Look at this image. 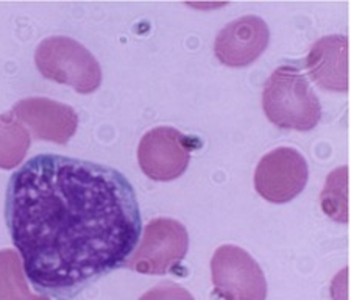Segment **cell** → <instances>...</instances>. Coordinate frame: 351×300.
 Here are the masks:
<instances>
[{
  "instance_id": "6da1fadb",
  "label": "cell",
  "mask_w": 351,
  "mask_h": 300,
  "mask_svg": "<svg viewBox=\"0 0 351 300\" xmlns=\"http://www.w3.org/2000/svg\"><path fill=\"white\" fill-rule=\"evenodd\" d=\"M5 222L28 281L58 300L125 264L143 230L125 175L56 154L33 157L11 175Z\"/></svg>"
},
{
  "instance_id": "7a4b0ae2",
  "label": "cell",
  "mask_w": 351,
  "mask_h": 300,
  "mask_svg": "<svg viewBox=\"0 0 351 300\" xmlns=\"http://www.w3.org/2000/svg\"><path fill=\"white\" fill-rule=\"evenodd\" d=\"M263 108L271 124L297 132H309L322 117L319 97L293 65L280 66L265 82Z\"/></svg>"
},
{
  "instance_id": "3957f363",
  "label": "cell",
  "mask_w": 351,
  "mask_h": 300,
  "mask_svg": "<svg viewBox=\"0 0 351 300\" xmlns=\"http://www.w3.org/2000/svg\"><path fill=\"white\" fill-rule=\"evenodd\" d=\"M36 63L47 78L69 83L77 91L93 93L99 88L101 72L86 49L67 38H52L38 47Z\"/></svg>"
},
{
  "instance_id": "277c9868",
  "label": "cell",
  "mask_w": 351,
  "mask_h": 300,
  "mask_svg": "<svg viewBox=\"0 0 351 300\" xmlns=\"http://www.w3.org/2000/svg\"><path fill=\"white\" fill-rule=\"evenodd\" d=\"M189 249L184 225L171 218H156L145 225L143 242L127 266L147 275H164L178 266Z\"/></svg>"
},
{
  "instance_id": "5b68a950",
  "label": "cell",
  "mask_w": 351,
  "mask_h": 300,
  "mask_svg": "<svg viewBox=\"0 0 351 300\" xmlns=\"http://www.w3.org/2000/svg\"><path fill=\"white\" fill-rule=\"evenodd\" d=\"M216 292L225 300H265L267 281L261 266L243 249L220 246L211 259Z\"/></svg>"
},
{
  "instance_id": "8992f818",
  "label": "cell",
  "mask_w": 351,
  "mask_h": 300,
  "mask_svg": "<svg viewBox=\"0 0 351 300\" xmlns=\"http://www.w3.org/2000/svg\"><path fill=\"white\" fill-rule=\"evenodd\" d=\"M197 146L172 127H156L147 132L138 147V161L147 177L156 182H171L181 177L189 166L191 152Z\"/></svg>"
},
{
  "instance_id": "52a82bcc",
  "label": "cell",
  "mask_w": 351,
  "mask_h": 300,
  "mask_svg": "<svg viewBox=\"0 0 351 300\" xmlns=\"http://www.w3.org/2000/svg\"><path fill=\"white\" fill-rule=\"evenodd\" d=\"M308 177L309 169L304 157L291 147H278L258 163L254 188L270 203H286L304 189Z\"/></svg>"
},
{
  "instance_id": "ba28073f",
  "label": "cell",
  "mask_w": 351,
  "mask_h": 300,
  "mask_svg": "<svg viewBox=\"0 0 351 300\" xmlns=\"http://www.w3.org/2000/svg\"><path fill=\"white\" fill-rule=\"evenodd\" d=\"M269 39V27L261 18L243 16L219 32L214 54L225 66L243 67L254 63L264 54Z\"/></svg>"
},
{
  "instance_id": "9c48e42d",
  "label": "cell",
  "mask_w": 351,
  "mask_h": 300,
  "mask_svg": "<svg viewBox=\"0 0 351 300\" xmlns=\"http://www.w3.org/2000/svg\"><path fill=\"white\" fill-rule=\"evenodd\" d=\"M304 66L313 80L328 91H348V38H320L309 50Z\"/></svg>"
},
{
  "instance_id": "30bf717a",
  "label": "cell",
  "mask_w": 351,
  "mask_h": 300,
  "mask_svg": "<svg viewBox=\"0 0 351 300\" xmlns=\"http://www.w3.org/2000/svg\"><path fill=\"white\" fill-rule=\"evenodd\" d=\"M27 113L28 122L35 126L39 137L64 143L77 127V116L67 106L39 99L28 100L21 105Z\"/></svg>"
},
{
  "instance_id": "8fae6325",
  "label": "cell",
  "mask_w": 351,
  "mask_h": 300,
  "mask_svg": "<svg viewBox=\"0 0 351 300\" xmlns=\"http://www.w3.org/2000/svg\"><path fill=\"white\" fill-rule=\"evenodd\" d=\"M322 209L332 220L348 222V168L342 166L328 175L325 188L320 194Z\"/></svg>"
},
{
  "instance_id": "7c38bea8",
  "label": "cell",
  "mask_w": 351,
  "mask_h": 300,
  "mask_svg": "<svg viewBox=\"0 0 351 300\" xmlns=\"http://www.w3.org/2000/svg\"><path fill=\"white\" fill-rule=\"evenodd\" d=\"M139 300H194V297L180 285H175L172 281H164L155 286L154 290L147 291Z\"/></svg>"
}]
</instances>
